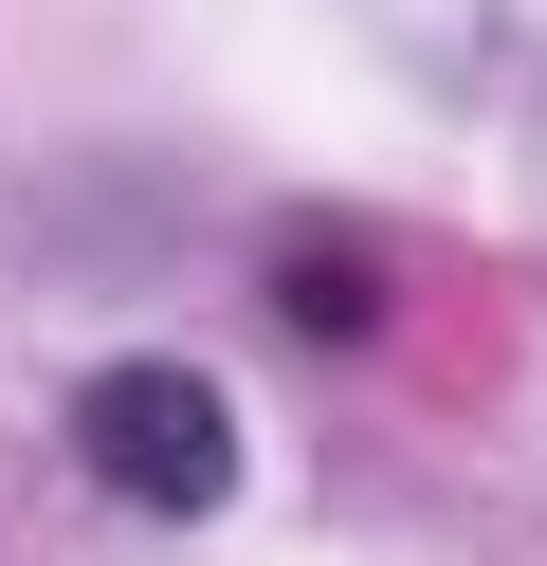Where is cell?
I'll use <instances>...</instances> for the list:
<instances>
[{
    "instance_id": "obj_1",
    "label": "cell",
    "mask_w": 547,
    "mask_h": 566,
    "mask_svg": "<svg viewBox=\"0 0 547 566\" xmlns=\"http://www.w3.org/2000/svg\"><path fill=\"white\" fill-rule=\"evenodd\" d=\"M73 457H92L128 512H219L238 493V402L201 366H92L73 384Z\"/></svg>"
},
{
    "instance_id": "obj_2",
    "label": "cell",
    "mask_w": 547,
    "mask_h": 566,
    "mask_svg": "<svg viewBox=\"0 0 547 566\" xmlns=\"http://www.w3.org/2000/svg\"><path fill=\"white\" fill-rule=\"evenodd\" d=\"M274 311H311V329H365V238H274Z\"/></svg>"
}]
</instances>
